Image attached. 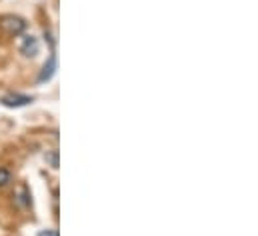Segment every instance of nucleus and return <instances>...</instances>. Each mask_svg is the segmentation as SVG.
Listing matches in <instances>:
<instances>
[{
	"label": "nucleus",
	"mask_w": 258,
	"mask_h": 236,
	"mask_svg": "<svg viewBox=\"0 0 258 236\" xmlns=\"http://www.w3.org/2000/svg\"><path fill=\"white\" fill-rule=\"evenodd\" d=\"M54 72H56V54L52 52V54H50V58H48V62L44 64V68H42L40 76H38V82H48V80L54 76Z\"/></svg>",
	"instance_id": "obj_4"
},
{
	"label": "nucleus",
	"mask_w": 258,
	"mask_h": 236,
	"mask_svg": "<svg viewBox=\"0 0 258 236\" xmlns=\"http://www.w3.org/2000/svg\"><path fill=\"white\" fill-rule=\"evenodd\" d=\"M12 182V172L8 168H0V188Z\"/></svg>",
	"instance_id": "obj_6"
},
{
	"label": "nucleus",
	"mask_w": 258,
	"mask_h": 236,
	"mask_svg": "<svg viewBox=\"0 0 258 236\" xmlns=\"http://www.w3.org/2000/svg\"><path fill=\"white\" fill-rule=\"evenodd\" d=\"M46 160L50 162L52 168H58V150H52L50 154H46Z\"/></svg>",
	"instance_id": "obj_7"
},
{
	"label": "nucleus",
	"mask_w": 258,
	"mask_h": 236,
	"mask_svg": "<svg viewBox=\"0 0 258 236\" xmlns=\"http://www.w3.org/2000/svg\"><path fill=\"white\" fill-rule=\"evenodd\" d=\"M16 196H18V204H20V206H28V204H30V200H28V198H30V194H28V190H26V188H20Z\"/></svg>",
	"instance_id": "obj_5"
},
{
	"label": "nucleus",
	"mask_w": 258,
	"mask_h": 236,
	"mask_svg": "<svg viewBox=\"0 0 258 236\" xmlns=\"http://www.w3.org/2000/svg\"><path fill=\"white\" fill-rule=\"evenodd\" d=\"M36 236H58V232L56 230H40Z\"/></svg>",
	"instance_id": "obj_8"
},
{
	"label": "nucleus",
	"mask_w": 258,
	"mask_h": 236,
	"mask_svg": "<svg viewBox=\"0 0 258 236\" xmlns=\"http://www.w3.org/2000/svg\"><path fill=\"white\" fill-rule=\"evenodd\" d=\"M2 106L6 108H20V106H26L32 102V96H24V94H8V96H2L0 98Z\"/></svg>",
	"instance_id": "obj_3"
},
{
	"label": "nucleus",
	"mask_w": 258,
	"mask_h": 236,
	"mask_svg": "<svg viewBox=\"0 0 258 236\" xmlns=\"http://www.w3.org/2000/svg\"><path fill=\"white\" fill-rule=\"evenodd\" d=\"M0 30L4 34H8V36H16V34H20V32L26 30V22L20 16L6 14V16H0Z\"/></svg>",
	"instance_id": "obj_1"
},
{
	"label": "nucleus",
	"mask_w": 258,
	"mask_h": 236,
	"mask_svg": "<svg viewBox=\"0 0 258 236\" xmlns=\"http://www.w3.org/2000/svg\"><path fill=\"white\" fill-rule=\"evenodd\" d=\"M20 52L24 54V56H36L38 54V48H40V44H38V38L36 36H32V34H28V36H22V40H20Z\"/></svg>",
	"instance_id": "obj_2"
}]
</instances>
